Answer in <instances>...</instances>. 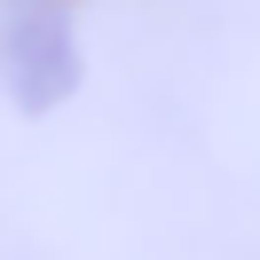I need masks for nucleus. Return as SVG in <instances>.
Instances as JSON below:
<instances>
[{
    "label": "nucleus",
    "mask_w": 260,
    "mask_h": 260,
    "mask_svg": "<svg viewBox=\"0 0 260 260\" xmlns=\"http://www.w3.org/2000/svg\"><path fill=\"white\" fill-rule=\"evenodd\" d=\"M0 79L24 111H55L79 87V40L63 0H0Z\"/></svg>",
    "instance_id": "f257e3e1"
}]
</instances>
